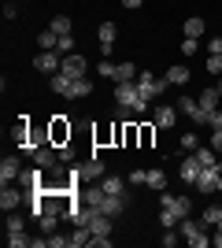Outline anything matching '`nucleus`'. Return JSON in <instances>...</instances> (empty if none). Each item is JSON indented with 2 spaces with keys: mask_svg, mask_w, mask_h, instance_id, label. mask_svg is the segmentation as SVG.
<instances>
[{
  "mask_svg": "<svg viewBox=\"0 0 222 248\" xmlns=\"http://www.w3.org/2000/svg\"><path fill=\"white\" fill-rule=\"evenodd\" d=\"M211 245H215V248H222V230H219V226H215V233H211Z\"/></svg>",
  "mask_w": 222,
  "mask_h": 248,
  "instance_id": "obj_49",
  "label": "nucleus"
},
{
  "mask_svg": "<svg viewBox=\"0 0 222 248\" xmlns=\"http://www.w3.org/2000/svg\"><path fill=\"white\" fill-rule=\"evenodd\" d=\"M178 237H181V233H174V230H163V248H174V245H178Z\"/></svg>",
  "mask_w": 222,
  "mask_h": 248,
  "instance_id": "obj_38",
  "label": "nucleus"
},
{
  "mask_svg": "<svg viewBox=\"0 0 222 248\" xmlns=\"http://www.w3.org/2000/svg\"><path fill=\"white\" fill-rule=\"evenodd\" d=\"M59 71H63L67 78H85V60L78 52H71V56H63V67H59Z\"/></svg>",
  "mask_w": 222,
  "mask_h": 248,
  "instance_id": "obj_12",
  "label": "nucleus"
},
{
  "mask_svg": "<svg viewBox=\"0 0 222 248\" xmlns=\"http://www.w3.org/2000/svg\"><path fill=\"white\" fill-rule=\"evenodd\" d=\"M37 45H41V48H56V45H59V33L56 30H41L37 33Z\"/></svg>",
  "mask_w": 222,
  "mask_h": 248,
  "instance_id": "obj_29",
  "label": "nucleus"
},
{
  "mask_svg": "<svg viewBox=\"0 0 222 248\" xmlns=\"http://www.w3.org/2000/svg\"><path fill=\"white\" fill-rule=\"evenodd\" d=\"M122 4H126V8H141V4H145V0H122Z\"/></svg>",
  "mask_w": 222,
  "mask_h": 248,
  "instance_id": "obj_50",
  "label": "nucleus"
},
{
  "mask_svg": "<svg viewBox=\"0 0 222 248\" xmlns=\"http://www.w3.org/2000/svg\"><path fill=\"white\" fill-rule=\"evenodd\" d=\"M100 211H104V215H111V218H118L122 215V211H126V197H111V193H104V197H100Z\"/></svg>",
  "mask_w": 222,
  "mask_h": 248,
  "instance_id": "obj_10",
  "label": "nucleus"
},
{
  "mask_svg": "<svg viewBox=\"0 0 222 248\" xmlns=\"http://www.w3.org/2000/svg\"><path fill=\"white\" fill-rule=\"evenodd\" d=\"M115 104L118 108H130L133 115H145L148 111V100H141V93H137V82H122L115 89Z\"/></svg>",
  "mask_w": 222,
  "mask_h": 248,
  "instance_id": "obj_1",
  "label": "nucleus"
},
{
  "mask_svg": "<svg viewBox=\"0 0 222 248\" xmlns=\"http://www.w3.org/2000/svg\"><path fill=\"white\" fill-rule=\"evenodd\" d=\"M33 63H37V71H41V74H56L59 67H63V56H59L56 48H41Z\"/></svg>",
  "mask_w": 222,
  "mask_h": 248,
  "instance_id": "obj_5",
  "label": "nucleus"
},
{
  "mask_svg": "<svg viewBox=\"0 0 222 248\" xmlns=\"http://www.w3.org/2000/svg\"><path fill=\"white\" fill-rule=\"evenodd\" d=\"M71 159H74V152H71V145H63V148H59V163H71Z\"/></svg>",
  "mask_w": 222,
  "mask_h": 248,
  "instance_id": "obj_45",
  "label": "nucleus"
},
{
  "mask_svg": "<svg viewBox=\"0 0 222 248\" xmlns=\"http://www.w3.org/2000/svg\"><path fill=\"white\" fill-rule=\"evenodd\" d=\"M196 48H200V41H196V37H185V41H181V52H185V56H192Z\"/></svg>",
  "mask_w": 222,
  "mask_h": 248,
  "instance_id": "obj_39",
  "label": "nucleus"
},
{
  "mask_svg": "<svg viewBox=\"0 0 222 248\" xmlns=\"http://www.w3.org/2000/svg\"><path fill=\"white\" fill-rule=\"evenodd\" d=\"M196 159H200V167H219V152H215V148H196Z\"/></svg>",
  "mask_w": 222,
  "mask_h": 248,
  "instance_id": "obj_24",
  "label": "nucleus"
},
{
  "mask_svg": "<svg viewBox=\"0 0 222 248\" xmlns=\"http://www.w3.org/2000/svg\"><path fill=\"white\" fill-rule=\"evenodd\" d=\"M48 141H52L56 148H63L67 141H71V123H67L63 115H52V123H48Z\"/></svg>",
  "mask_w": 222,
  "mask_h": 248,
  "instance_id": "obj_4",
  "label": "nucleus"
},
{
  "mask_svg": "<svg viewBox=\"0 0 222 248\" xmlns=\"http://www.w3.org/2000/svg\"><path fill=\"white\" fill-rule=\"evenodd\" d=\"M67 245H71V237H59V233L48 237V248H67Z\"/></svg>",
  "mask_w": 222,
  "mask_h": 248,
  "instance_id": "obj_40",
  "label": "nucleus"
},
{
  "mask_svg": "<svg viewBox=\"0 0 222 248\" xmlns=\"http://www.w3.org/2000/svg\"><path fill=\"white\" fill-rule=\"evenodd\" d=\"M200 222H204V226H219V222H222V207H204Z\"/></svg>",
  "mask_w": 222,
  "mask_h": 248,
  "instance_id": "obj_27",
  "label": "nucleus"
},
{
  "mask_svg": "<svg viewBox=\"0 0 222 248\" xmlns=\"http://www.w3.org/2000/svg\"><path fill=\"white\" fill-rule=\"evenodd\" d=\"M219 170H222V155H219Z\"/></svg>",
  "mask_w": 222,
  "mask_h": 248,
  "instance_id": "obj_53",
  "label": "nucleus"
},
{
  "mask_svg": "<svg viewBox=\"0 0 222 248\" xmlns=\"http://www.w3.org/2000/svg\"><path fill=\"white\" fill-rule=\"evenodd\" d=\"M159 226H163V230H174V226H181V215L174 211V207H163V211H159Z\"/></svg>",
  "mask_w": 222,
  "mask_h": 248,
  "instance_id": "obj_18",
  "label": "nucleus"
},
{
  "mask_svg": "<svg viewBox=\"0 0 222 248\" xmlns=\"http://www.w3.org/2000/svg\"><path fill=\"white\" fill-rule=\"evenodd\" d=\"M185 37H196V41H200L204 37V19H196V15L185 19Z\"/></svg>",
  "mask_w": 222,
  "mask_h": 248,
  "instance_id": "obj_25",
  "label": "nucleus"
},
{
  "mask_svg": "<svg viewBox=\"0 0 222 248\" xmlns=\"http://www.w3.org/2000/svg\"><path fill=\"white\" fill-rule=\"evenodd\" d=\"M96 71H100V74H104V78H111V82H115V63H100V67H96Z\"/></svg>",
  "mask_w": 222,
  "mask_h": 248,
  "instance_id": "obj_41",
  "label": "nucleus"
},
{
  "mask_svg": "<svg viewBox=\"0 0 222 248\" xmlns=\"http://www.w3.org/2000/svg\"><path fill=\"white\" fill-rule=\"evenodd\" d=\"M196 100H200V108H204V111L211 115V111H215V104H219V89H204V93L196 96Z\"/></svg>",
  "mask_w": 222,
  "mask_h": 248,
  "instance_id": "obj_23",
  "label": "nucleus"
},
{
  "mask_svg": "<svg viewBox=\"0 0 222 248\" xmlns=\"http://www.w3.org/2000/svg\"><path fill=\"white\" fill-rule=\"evenodd\" d=\"M48 30H56L59 37H63V33H71V19H67V15H56V19L48 22Z\"/></svg>",
  "mask_w": 222,
  "mask_h": 248,
  "instance_id": "obj_30",
  "label": "nucleus"
},
{
  "mask_svg": "<svg viewBox=\"0 0 222 248\" xmlns=\"http://www.w3.org/2000/svg\"><path fill=\"white\" fill-rule=\"evenodd\" d=\"M156 130H159L156 123H145V126H137V134H141V148H152V137H156Z\"/></svg>",
  "mask_w": 222,
  "mask_h": 248,
  "instance_id": "obj_26",
  "label": "nucleus"
},
{
  "mask_svg": "<svg viewBox=\"0 0 222 248\" xmlns=\"http://www.w3.org/2000/svg\"><path fill=\"white\" fill-rule=\"evenodd\" d=\"M41 170H44V167H30V170H22L15 186H19L22 193H37V189H44V182H41L44 174H41Z\"/></svg>",
  "mask_w": 222,
  "mask_h": 248,
  "instance_id": "obj_6",
  "label": "nucleus"
},
{
  "mask_svg": "<svg viewBox=\"0 0 222 248\" xmlns=\"http://www.w3.org/2000/svg\"><path fill=\"white\" fill-rule=\"evenodd\" d=\"M22 197H26V193H22L19 186H4V193H0V207H4V211H15V207L22 204Z\"/></svg>",
  "mask_w": 222,
  "mask_h": 248,
  "instance_id": "obj_15",
  "label": "nucleus"
},
{
  "mask_svg": "<svg viewBox=\"0 0 222 248\" xmlns=\"http://www.w3.org/2000/svg\"><path fill=\"white\" fill-rule=\"evenodd\" d=\"M26 134H30V123H26V119H22V123L15 126V130H11V137H15V141H19V145H26Z\"/></svg>",
  "mask_w": 222,
  "mask_h": 248,
  "instance_id": "obj_36",
  "label": "nucleus"
},
{
  "mask_svg": "<svg viewBox=\"0 0 222 248\" xmlns=\"http://www.w3.org/2000/svg\"><path fill=\"white\" fill-rule=\"evenodd\" d=\"M8 245H11V248H30L33 237H26V233L19 230V233H8Z\"/></svg>",
  "mask_w": 222,
  "mask_h": 248,
  "instance_id": "obj_31",
  "label": "nucleus"
},
{
  "mask_svg": "<svg viewBox=\"0 0 222 248\" xmlns=\"http://www.w3.org/2000/svg\"><path fill=\"white\" fill-rule=\"evenodd\" d=\"M211 74H222V56H215V52H207V63H204Z\"/></svg>",
  "mask_w": 222,
  "mask_h": 248,
  "instance_id": "obj_37",
  "label": "nucleus"
},
{
  "mask_svg": "<svg viewBox=\"0 0 222 248\" xmlns=\"http://www.w3.org/2000/svg\"><path fill=\"white\" fill-rule=\"evenodd\" d=\"M170 207H174V211L185 218V215H189V207H192V200H189V197H174V204H170Z\"/></svg>",
  "mask_w": 222,
  "mask_h": 248,
  "instance_id": "obj_35",
  "label": "nucleus"
},
{
  "mask_svg": "<svg viewBox=\"0 0 222 248\" xmlns=\"http://www.w3.org/2000/svg\"><path fill=\"white\" fill-rule=\"evenodd\" d=\"M71 82H74V78H67L63 71H56V74H52V89H56L59 96H67V93H71Z\"/></svg>",
  "mask_w": 222,
  "mask_h": 248,
  "instance_id": "obj_21",
  "label": "nucleus"
},
{
  "mask_svg": "<svg viewBox=\"0 0 222 248\" xmlns=\"http://www.w3.org/2000/svg\"><path fill=\"white\" fill-rule=\"evenodd\" d=\"M181 237H185V245H192V248H207L211 245V233L204 230V222H192L189 215L181 218V230H178Z\"/></svg>",
  "mask_w": 222,
  "mask_h": 248,
  "instance_id": "obj_2",
  "label": "nucleus"
},
{
  "mask_svg": "<svg viewBox=\"0 0 222 248\" xmlns=\"http://www.w3.org/2000/svg\"><path fill=\"white\" fill-rule=\"evenodd\" d=\"M56 222H59V215H52V211H41V218H37V226H41V233H52Z\"/></svg>",
  "mask_w": 222,
  "mask_h": 248,
  "instance_id": "obj_28",
  "label": "nucleus"
},
{
  "mask_svg": "<svg viewBox=\"0 0 222 248\" xmlns=\"http://www.w3.org/2000/svg\"><path fill=\"white\" fill-rule=\"evenodd\" d=\"M145 178H148V170H130L126 182H133V186H145Z\"/></svg>",
  "mask_w": 222,
  "mask_h": 248,
  "instance_id": "obj_44",
  "label": "nucleus"
},
{
  "mask_svg": "<svg viewBox=\"0 0 222 248\" xmlns=\"http://www.w3.org/2000/svg\"><path fill=\"white\" fill-rule=\"evenodd\" d=\"M181 148H185V152H196V134H185V137H181Z\"/></svg>",
  "mask_w": 222,
  "mask_h": 248,
  "instance_id": "obj_43",
  "label": "nucleus"
},
{
  "mask_svg": "<svg viewBox=\"0 0 222 248\" xmlns=\"http://www.w3.org/2000/svg\"><path fill=\"white\" fill-rule=\"evenodd\" d=\"M122 145H141V134H137V126H126V130H122Z\"/></svg>",
  "mask_w": 222,
  "mask_h": 248,
  "instance_id": "obj_33",
  "label": "nucleus"
},
{
  "mask_svg": "<svg viewBox=\"0 0 222 248\" xmlns=\"http://www.w3.org/2000/svg\"><path fill=\"white\" fill-rule=\"evenodd\" d=\"M167 82H170V85H185V82H189V67H181V63H174V67L167 71Z\"/></svg>",
  "mask_w": 222,
  "mask_h": 248,
  "instance_id": "obj_19",
  "label": "nucleus"
},
{
  "mask_svg": "<svg viewBox=\"0 0 222 248\" xmlns=\"http://www.w3.org/2000/svg\"><path fill=\"white\" fill-rule=\"evenodd\" d=\"M100 186H104V193H111V197H126L122 178H100Z\"/></svg>",
  "mask_w": 222,
  "mask_h": 248,
  "instance_id": "obj_20",
  "label": "nucleus"
},
{
  "mask_svg": "<svg viewBox=\"0 0 222 248\" xmlns=\"http://www.w3.org/2000/svg\"><path fill=\"white\" fill-rule=\"evenodd\" d=\"M215 193H222V170H219V189H215Z\"/></svg>",
  "mask_w": 222,
  "mask_h": 248,
  "instance_id": "obj_51",
  "label": "nucleus"
},
{
  "mask_svg": "<svg viewBox=\"0 0 222 248\" xmlns=\"http://www.w3.org/2000/svg\"><path fill=\"white\" fill-rule=\"evenodd\" d=\"M137 74H141V71H137L130 60H126V63H115V85H122V82H137Z\"/></svg>",
  "mask_w": 222,
  "mask_h": 248,
  "instance_id": "obj_16",
  "label": "nucleus"
},
{
  "mask_svg": "<svg viewBox=\"0 0 222 248\" xmlns=\"http://www.w3.org/2000/svg\"><path fill=\"white\" fill-rule=\"evenodd\" d=\"M207 126H211V130H215V126H222V111H211V119H207Z\"/></svg>",
  "mask_w": 222,
  "mask_h": 248,
  "instance_id": "obj_48",
  "label": "nucleus"
},
{
  "mask_svg": "<svg viewBox=\"0 0 222 248\" xmlns=\"http://www.w3.org/2000/svg\"><path fill=\"white\" fill-rule=\"evenodd\" d=\"M56 52H59V56H71V52H74V33H63L59 45H56Z\"/></svg>",
  "mask_w": 222,
  "mask_h": 248,
  "instance_id": "obj_32",
  "label": "nucleus"
},
{
  "mask_svg": "<svg viewBox=\"0 0 222 248\" xmlns=\"http://www.w3.org/2000/svg\"><path fill=\"white\" fill-rule=\"evenodd\" d=\"M115 33H118L115 22H100V26H96V37H100V56H111V48H115Z\"/></svg>",
  "mask_w": 222,
  "mask_h": 248,
  "instance_id": "obj_8",
  "label": "nucleus"
},
{
  "mask_svg": "<svg viewBox=\"0 0 222 248\" xmlns=\"http://www.w3.org/2000/svg\"><path fill=\"white\" fill-rule=\"evenodd\" d=\"M207 52H215V56H222V37H211V45H207Z\"/></svg>",
  "mask_w": 222,
  "mask_h": 248,
  "instance_id": "obj_46",
  "label": "nucleus"
},
{
  "mask_svg": "<svg viewBox=\"0 0 222 248\" xmlns=\"http://www.w3.org/2000/svg\"><path fill=\"white\" fill-rule=\"evenodd\" d=\"M211 148L222 155V126H215V134H211Z\"/></svg>",
  "mask_w": 222,
  "mask_h": 248,
  "instance_id": "obj_42",
  "label": "nucleus"
},
{
  "mask_svg": "<svg viewBox=\"0 0 222 248\" xmlns=\"http://www.w3.org/2000/svg\"><path fill=\"white\" fill-rule=\"evenodd\" d=\"M19 174H22L19 159H15V155H4V159H0V186H15Z\"/></svg>",
  "mask_w": 222,
  "mask_h": 248,
  "instance_id": "obj_7",
  "label": "nucleus"
},
{
  "mask_svg": "<svg viewBox=\"0 0 222 248\" xmlns=\"http://www.w3.org/2000/svg\"><path fill=\"white\" fill-rule=\"evenodd\" d=\"M22 226H26V222H22V215H19V211H8V233H19Z\"/></svg>",
  "mask_w": 222,
  "mask_h": 248,
  "instance_id": "obj_34",
  "label": "nucleus"
},
{
  "mask_svg": "<svg viewBox=\"0 0 222 248\" xmlns=\"http://www.w3.org/2000/svg\"><path fill=\"white\" fill-rule=\"evenodd\" d=\"M145 186L156 189V193H163V189H167V174H163L159 167H152V170H148V178H145Z\"/></svg>",
  "mask_w": 222,
  "mask_h": 248,
  "instance_id": "obj_17",
  "label": "nucleus"
},
{
  "mask_svg": "<svg viewBox=\"0 0 222 248\" xmlns=\"http://www.w3.org/2000/svg\"><path fill=\"white\" fill-rule=\"evenodd\" d=\"M89 245H93V248H107V245H111V237H93Z\"/></svg>",
  "mask_w": 222,
  "mask_h": 248,
  "instance_id": "obj_47",
  "label": "nucleus"
},
{
  "mask_svg": "<svg viewBox=\"0 0 222 248\" xmlns=\"http://www.w3.org/2000/svg\"><path fill=\"white\" fill-rule=\"evenodd\" d=\"M152 123H156L159 130H170V126L178 123V108H170V104H159V108H156V119H152Z\"/></svg>",
  "mask_w": 222,
  "mask_h": 248,
  "instance_id": "obj_13",
  "label": "nucleus"
},
{
  "mask_svg": "<svg viewBox=\"0 0 222 248\" xmlns=\"http://www.w3.org/2000/svg\"><path fill=\"white\" fill-rule=\"evenodd\" d=\"M200 159H196V155L192 152H185V159H181V182H185V186H196V178H200Z\"/></svg>",
  "mask_w": 222,
  "mask_h": 248,
  "instance_id": "obj_9",
  "label": "nucleus"
},
{
  "mask_svg": "<svg viewBox=\"0 0 222 248\" xmlns=\"http://www.w3.org/2000/svg\"><path fill=\"white\" fill-rule=\"evenodd\" d=\"M196 189L200 193H215L219 189V167H204L200 178H196Z\"/></svg>",
  "mask_w": 222,
  "mask_h": 248,
  "instance_id": "obj_14",
  "label": "nucleus"
},
{
  "mask_svg": "<svg viewBox=\"0 0 222 248\" xmlns=\"http://www.w3.org/2000/svg\"><path fill=\"white\" fill-rule=\"evenodd\" d=\"M100 178H104V163H100V159H89V163H82L78 167V182H100Z\"/></svg>",
  "mask_w": 222,
  "mask_h": 248,
  "instance_id": "obj_11",
  "label": "nucleus"
},
{
  "mask_svg": "<svg viewBox=\"0 0 222 248\" xmlns=\"http://www.w3.org/2000/svg\"><path fill=\"white\" fill-rule=\"evenodd\" d=\"M167 85H170L167 78H156V74H148V71H141V74H137V93H141V100H148V104L156 100V96L163 93Z\"/></svg>",
  "mask_w": 222,
  "mask_h": 248,
  "instance_id": "obj_3",
  "label": "nucleus"
},
{
  "mask_svg": "<svg viewBox=\"0 0 222 248\" xmlns=\"http://www.w3.org/2000/svg\"><path fill=\"white\" fill-rule=\"evenodd\" d=\"M219 96H222V78H219Z\"/></svg>",
  "mask_w": 222,
  "mask_h": 248,
  "instance_id": "obj_52",
  "label": "nucleus"
},
{
  "mask_svg": "<svg viewBox=\"0 0 222 248\" xmlns=\"http://www.w3.org/2000/svg\"><path fill=\"white\" fill-rule=\"evenodd\" d=\"M89 93H93V82H89V78H74L67 96H89Z\"/></svg>",
  "mask_w": 222,
  "mask_h": 248,
  "instance_id": "obj_22",
  "label": "nucleus"
}]
</instances>
